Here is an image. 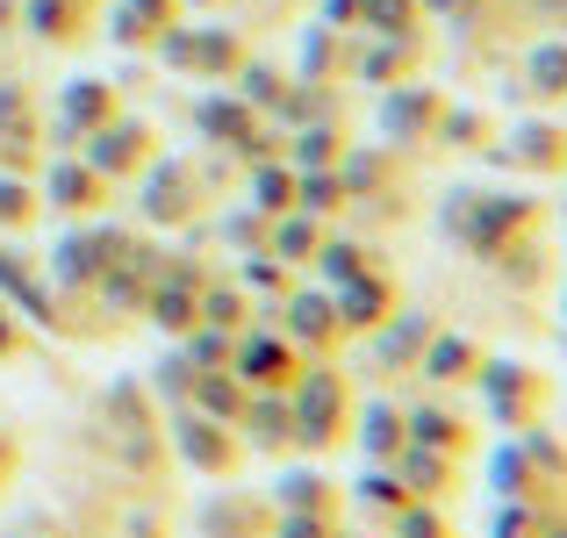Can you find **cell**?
<instances>
[{"instance_id":"6da1fadb","label":"cell","mask_w":567,"mask_h":538,"mask_svg":"<svg viewBox=\"0 0 567 538\" xmlns=\"http://www.w3.org/2000/svg\"><path fill=\"white\" fill-rule=\"evenodd\" d=\"M416 431H424L431 445H460V424H445V416H416Z\"/></svg>"},{"instance_id":"7a4b0ae2","label":"cell","mask_w":567,"mask_h":538,"mask_svg":"<svg viewBox=\"0 0 567 538\" xmlns=\"http://www.w3.org/2000/svg\"><path fill=\"white\" fill-rule=\"evenodd\" d=\"M29 216V194L22 187H0V223H22Z\"/></svg>"}]
</instances>
